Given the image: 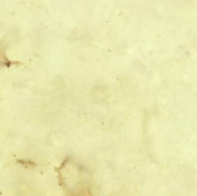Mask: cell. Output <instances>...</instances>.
Listing matches in <instances>:
<instances>
[{"instance_id":"cell-1","label":"cell","mask_w":197,"mask_h":196,"mask_svg":"<svg viewBox=\"0 0 197 196\" xmlns=\"http://www.w3.org/2000/svg\"><path fill=\"white\" fill-rule=\"evenodd\" d=\"M17 162L19 163L22 164H29V165H34V163L33 162L31 161H26V160H18Z\"/></svg>"},{"instance_id":"cell-2","label":"cell","mask_w":197,"mask_h":196,"mask_svg":"<svg viewBox=\"0 0 197 196\" xmlns=\"http://www.w3.org/2000/svg\"><path fill=\"white\" fill-rule=\"evenodd\" d=\"M0 194H1V193H0Z\"/></svg>"}]
</instances>
